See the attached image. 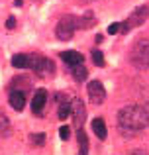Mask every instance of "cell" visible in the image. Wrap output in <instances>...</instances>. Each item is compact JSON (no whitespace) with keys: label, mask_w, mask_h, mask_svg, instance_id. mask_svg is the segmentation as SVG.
<instances>
[{"label":"cell","mask_w":149,"mask_h":155,"mask_svg":"<svg viewBox=\"0 0 149 155\" xmlns=\"http://www.w3.org/2000/svg\"><path fill=\"white\" fill-rule=\"evenodd\" d=\"M118 128L122 134L134 136L149 128V110L139 104H128L118 112Z\"/></svg>","instance_id":"6da1fadb"},{"label":"cell","mask_w":149,"mask_h":155,"mask_svg":"<svg viewBox=\"0 0 149 155\" xmlns=\"http://www.w3.org/2000/svg\"><path fill=\"white\" fill-rule=\"evenodd\" d=\"M130 63L135 69H141V71L149 69V39H139V41H135L131 45Z\"/></svg>","instance_id":"7a4b0ae2"},{"label":"cell","mask_w":149,"mask_h":155,"mask_svg":"<svg viewBox=\"0 0 149 155\" xmlns=\"http://www.w3.org/2000/svg\"><path fill=\"white\" fill-rule=\"evenodd\" d=\"M147 18H149V6H147V4L138 6L126 20H124L122 24H120V34H128V31H131L134 28L143 26Z\"/></svg>","instance_id":"3957f363"},{"label":"cell","mask_w":149,"mask_h":155,"mask_svg":"<svg viewBox=\"0 0 149 155\" xmlns=\"http://www.w3.org/2000/svg\"><path fill=\"white\" fill-rule=\"evenodd\" d=\"M76 30H79V18L73 16V14H69V16H63V18L59 20L57 28H55V35H57V39H61V41H69L75 35Z\"/></svg>","instance_id":"277c9868"},{"label":"cell","mask_w":149,"mask_h":155,"mask_svg":"<svg viewBox=\"0 0 149 155\" xmlns=\"http://www.w3.org/2000/svg\"><path fill=\"white\" fill-rule=\"evenodd\" d=\"M86 91H88V100L92 104H102L106 100V91H104V84L100 81H90Z\"/></svg>","instance_id":"5b68a950"},{"label":"cell","mask_w":149,"mask_h":155,"mask_svg":"<svg viewBox=\"0 0 149 155\" xmlns=\"http://www.w3.org/2000/svg\"><path fill=\"white\" fill-rule=\"evenodd\" d=\"M71 114H73V120L76 128H83V122L86 118V110H84V102L80 98H73L71 100Z\"/></svg>","instance_id":"8992f818"},{"label":"cell","mask_w":149,"mask_h":155,"mask_svg":"<svg viewBox=\"0 0 149 155\" xmlns=\"http://www.w3.org/2000/svg\"><path fill=\"white\" fill-rule=\"evenodd\" d=\"M35 75L39 77H49L55 73V65L51 59H43V57H35V65H34Z\"/></svg>","instance_id":"52a82bcc"},{"label":"cell","mask_w":149,"mask_h":155,"mask_svg":"<svg viewBox=\"0 0 149 155\" xmlns=\"http://www.w3.org/2000/svg\"><path fill=\"white\" fill-rule=\"evenodd\" d=\"M45 102H47V91L45 88H37V91L34 92V100H31V112L39 116Z\"/></svg>","instance_id":"ba28073f"},{"label":"cell","mask_w":149,"mask_h":155,"mask_svg":"<svg viewBox=\"0 0 149 155\" xmlns=\"http://www.w3.org/2000/svg\"><path fill=\"white\" fill-rule=\"evenodd\" d=\"M12 65H14L16 69H28V67L34 69L35 57H30V55H24V53H18V55L12 57Z\"/></svg>","instance_id":"9c48e42d"},{"label":"cell","mask_w":149,"mask_h":155,"mask_svg":"<svg viewBox=\"0 0 149 155\" xmlns=\"http://www.w3.org/2000/svg\"><path fill=\"white\" fill-rule=\"evenodd\" d=\"M8 100H10V106L14 110H18V112L24 108V106H26V94H24L22 91H12Z\"/></svg>","instance_id":"30bf717a"},{"label":"cell","mask_w":149,"mask_h":155,"mask_svg":"<svg viewBox=\"0 0 149 155\" xmlns=\"http://www.w3.org/2000/svg\"><path fill=\"white\" fill-rule=\"evenodd\" d=\"M61 59L65 61L67 65H69V67H75V65H80L83 63V55H80L79 51H63L61 53Z\"/></svg>","instance_id":"8fae6325"},{"label":"cell","mask_w":149,"mask_h":155,"mask_svg":"<svg viewBox=\"0 0 149 155\" xmlns=\"http://www.w3.org/2000/svg\"><path fill=\"white\" fill-rule=\"evenodd\" d=\"M92 132H94V136L98 137V140H106L108 130H106V124H104L102 118H94V120H92Z\"/></svg>","instance_id":"7c38bea8"},{"label":"cell","mask_w":149,"mask_h":155,"mask_svg":"<svg viewBox=\"0 0 149 155\" xmlns=\"http://www.w3.org/2000/svg\"><path fill=\"white\" fill-rule=\"evenodd\" d=\"M94 24H96V16L92 14V12H86L84 16L79 18V28L80 30H88V28H92Z\"/></svg>","instance_id":"4fadbf2b"},{"label":"cell","mask_w":149,"mask_h":155,"mask_svg":"<svg viewBox=\"0 0 149 155\" xmlns=\"http://www.w3.org/2000/svg\"><path fill=\"white\" fill-rule=\"evenodd\" d=\"M76 140H79V147H80L79 155H86L88 153V140H86V134H84L83 128H79V132H76Z\"/></svg>","instance_id":"5bb4252c"},{"label":"cell","mask_w":149,"mask_h":155,"mask_svg":"<svg viewBox=\"0 0 149 155\" xmlns=\"http://www.w3.org/2000/svg\"><path fill=\"white\" fill-rule=\"evenodd\" d=\"M71 73H73L75 81H79V83H83V81H86V75H88L86 67H84L83 63H80V65H75V67H71Z\"/></svg>","instance_id":"9a60e30c"},{"label":"cell","mask_w":149,"mask_h":155,"mask_svg":"<svg viewBox=\"0 0 149 155\" xmlns=\"http://www.w3.org/2000/svg\"><path fill=\"white\" fill-rule=\"evenodd\" d=\"M92 61L96 63V67H104L106 65V61H104V55L100 49H92Z\"/></svg>","instance_id":"2e32d148"},{"label":"cell","mask_w":149,"mask_h":155,"mask_svg":"<svg viewBox=\"0 0 149 155\" xmlns=\"http://www.w3.org/2000/svg\"><path fill=\"white\" fill-rule=\"evenodd\" d=\"M0 134L2 136H8L10 134V124H8V118L0 112Z\"/></svg>","instance_id":"e0dca14e"},{"label":"cell","mask_w":149,"mask_h":155,"mask_svg":"<svg viewBox=\"0 0 149 155\" xmlns=\"http://www.w3.org/2000/svg\"><path fill=\"white\" fill-rule=\"evenodd\" d=\"M69 116H71V104L69 102L61 104V106H59V118L65 120V118H69Z\"/></svg>","instance_id":"ac0fdd59"},{"label":"cell","mask_w":149,"mask_h":155,"mask_svg":"<svg viewBox=\"0 0 149 155\" xmlns=\"http://www.w3.org/2000/svg\"><path fill=\"white\" fill-rule=\"evenodd\" d=\"M31 143L35 145H43V141H45V134H31Z\"/></svg>","instance_id":"d6986e66"},{"label":"cell","mask_w":149,"mask_h":155,"mask_svg":"<svg viewBox=\"0 0 149 155\" xmlns=\"http://www.w3.org/2000/svg\"><path fill=\"white\" fill-rule=\"evenodd\" d=\"M59 136H61V140H69V136H71L69 126H61V128H59Z\"/></svg>","instance_id":"ffe728a7"},{"label":"cell","mask_w":149,"mask_h":155,"mask_svg":"<svg viewBox=\"0 0 149 155\" xmlns=\"http://www.w3.org/2000/svg\"><path fill=\"white\" fill-rule=\"evenodd\" d=\"M108 34H110V35H114V34H120V24H118V22L110 24V26H108Z\"/></svg>","instance_id":"44dd1931"},{"label":"cell","mask_w":149,"mask_h":155,"mask_svg":"<svg viewBox=\"0 0 149 155\" xmlns=\"http://www.w3.org/2000/svg\"><path fill=\"white\" fill-rule=\"evenodd\" d=\"M6 28H8V30H14V28H16V18H14V16H10V18L6 20Z\"/></svg>","instance_id":"7402d4cb"},{"label":"cell","mask_w":149,"mask_h":155,"mask_svg":"<svg viewBox=\"0 0 149 155\" xmlns=\"http://www.w3.org/2000/svg\"><path fill=\"white\" fill-rule=\"evenodd\" d=\"M130 155H149L147 151H143V149H134V151H131Z\"/></svg>","instance_id":"603a6c76"},{"label":"cell","mask_w":149,"mask_h":155,"mask_svg":"<svg viewBox=\"0 0 149 155\" xmlns=\"http://www.w3.org/2000/svg\"><path fill=\"white\" fill-rule=\"evenodd\" d=\"M24 4V0H14V6H22Z\"/></svg>","instance_id":"cb8c5ba5"},{"label":"cell","mask_w":149,"mask_h":155,"mask_svg":"<svg viewBox=\"0 0 149 155\" xmlns=\"http://www.w3.org/2000/svg\"><path fill=\"white\" fill-rule=\"evenodd\" d=\"M80 2H92V0H80Z\"/></svg>","instance_id":"d4e9b609"}]
</instances>
